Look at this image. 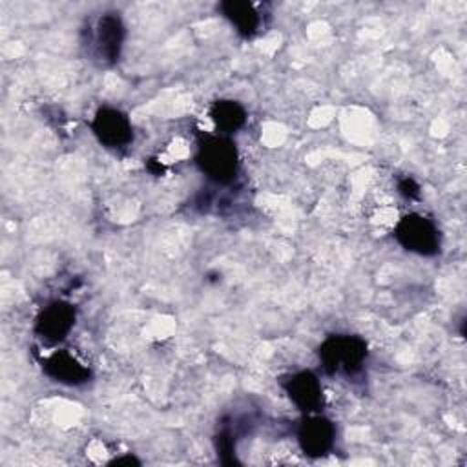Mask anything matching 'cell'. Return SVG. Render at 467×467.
Wrapping results in <instances>:
<instances>
[{
    "instance_id": "4",
    "label": "cell",
    "mask_w": 467,
    "mask_h": 467,
    "mask_svg": "<svg viewBox=\"0 0 467 467\" xmlns=\"http://www.w3.org/2000/svg\"><path fill=\"white\" fill-rule=\"evenodd\" d=\"M124 36H126V31L120 16L117 13H104L95 20L91 27L89 44L93 47L95 57L102 64L109 66L119 60Z\"/></svg>"
},
{
    "instance_id": "3",
    "label": "cell",
    "mask_w": 467,
    "mask_h": 467,
    "mask_svg": "<svg viewBox=\"0 0 467 467\" xmlns=\"http://www.w3.org/2000/svg\"><path fill=\"white\" fill-rule=\"evenodd\" d=\"M398 243L418 255H434L440 250V234L436 224L420 213L403 215L394 226Z\"/></svg>"
},
{
    "instance_id": "13",
    "label": "cell",
    "mask_w": 467,
    "mask_h": 467,
    "mask_svg": "<svg viewBox=\"0 0 467 467\" xmlns=\"http://www.w3.org/2000/svg\"><path fill=\"white\" fill-rule=\"evenodd\" d=\"M398 192L405 199H416L420 195V184L412 177H403L398 181Z\"/></svg>"
},
{
    "instance_id": "9",
    "label": "cell",
    "mask_w": 467,
    "mask_h": 467,
    "mask_svg": "<svg viewBox=\"0 0 467 467\" xmlns=\"http://www.w3.org/2000/svg\"><path fill=\"white\" fill-rule=\"evenodd\" d=\"M44 372L64 385H82L89 379L91 370L67 350H57L44 361Z\"/></svg>"
},
{
    "instance_id": "11",
    "label": "cell",
    "mask_w": 467,
    "mask_h": 467,
    "mask_svg": "<svg viewBox=\"0 0 467 467\" xmlns=\"http://www.w3.org/2000/svg\"><path fill=\"white\" fill-rule=\"evenodd\" d=\"M210 119L221 135H232L246 124V111L237 100L221 99L212 104Z\"/></svg>"
},
{
    "instance_id": "8",
    "label": "cell",
    "mask_w": 467,
    "mask_h": 467,
    "mask_svg": "<svg viewBox=\"0 0 467 467\" xmlns=\"http://www.w3.org/2000/svg\"><path fill=\"white\" fill-rule=\"evenodd\" d=\"M283 389L292 403L305 414L319 412L323 407V389L317 376L310 370H301L283 379Z\"/></svg>"
},
{
    "instance_id": "6",
    "label": "cell",
    "mask_w": 467,
    "mask_h": 467,
    "mask_svg": "<svg viewBox=\"0 0 467 467\" xmlns=\"http://www.w3.org/2000/svg\"><path fill=\"white\" fill-rule=\"evenodd\" d=\"M91 130L97 137V140L111 150L124 148L133 139V128L128 119V115L117 108H99L93 120Z\"/></svg>"
},
{
    "instance_id": "7",
    "label": "cell",
    "mask_w": 467,
    "mask_h": 467,
    "mask_svg": "<svg viewBox=\"0 0 467 467\" xmlns=\"http://www.w3.org/2000/svg\"><path fill=\"white\" fill-rule=\"evenodd\" d=\"M73 325H75L73 305L67 301L57 299L47 303L40 310V314L35 319V332L42 341L55 345L71 332Z\"/></svg>"
},
{
    "instance_id": "5",
    "label": "cell",
    "mask_w": 467,
    "mask_h": 467,
    "mask_svg": "<svg viewBox=\"0 0 467 467\" xmlns=\"http://www.w3.org/2000/svg\"><path fill=\"white\" fill-rule=\"evenodd\" d=\"M334 441L336 427L327 416L312 412L301 420L297 427V443L306 456L321 458L328 454L330 449L334 447Z\"/></svg>"
},
{
    "instance_id": "2",
    "label": "cell",
    "mask_w": 467,
    "mask_h": 467,
    "mask_svg": "<svg viewBox=\"0 0 467 467\" xmlns=\"http://www.w3.org/2000/svg\"><path fill=\"white\" fill-rule=\"evenodd\" d=\"M319 363L327 374L354 376L367 359V343L352 334H332L317 350Z\"/></svg>"
},
{
    "instance_id": "1",
    "label": "cell",
    "mask_w": 467,
    "mask_h": 467,
    "mask_svg": "<svg viewBox=\"0 0 467 467\" xmlns=\"http://www.w3.org/2000/svg\"><path fill=\"white\" fill-rule=\"evenodd\" d=\"M197 168L217 184H230L239 170V155L228 135H202L195 153Z\"/></svg>"
},
{
    "instance_id": "12",
    "label": "cell",
    "mask_w": 467,
    "mask_h": 467,
    "mask_svg": "<svg viewBox=\"0 0 467 467\" xmlns=\"http://www.w3.org/2000/svg\"><path fill=\"white\" fill-rule=\"evenodd\" d=\"M215 449H217V456H219L221 463H224V465L237 463V460H235V443H234V436H232L230 429H223L217 434Z\"/></svg>"
},
{
    "instance_id": "14",
    "label": "cell",
    "mask_w": 467,
    "mask_h": 467,
    "mask_svg": "<svg viewBox=\"0 0 467 467\" xmlns=\"http://www.w3.org/2000/svg\"><path fill=\"white\" fill-rule=\"evenodd\" d=\"M140 462L135 456H122V458H115L109 462V465H139Z\"/></svg>"
},
{
    "instance_id": "10",
    "label": "cell",
    "mask_w": 467,
    "mask_h": 467,
    "mask_svg": "<svg viewBox=\"0 0 467 467\" xmlns=\"http://www.w3.org/2000/svg\"><path fill=\"white\" fill-rule=\"evenodd\" d=\"M224 18L235 27L243 36H254L261 26V15L252 2L244 0H228L219 5Z\"/></svg>"
}]
</instances>
